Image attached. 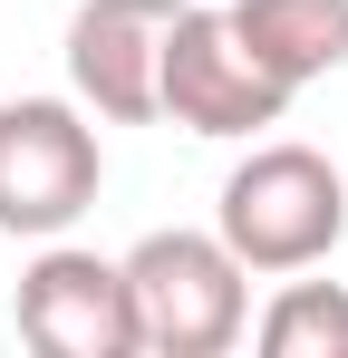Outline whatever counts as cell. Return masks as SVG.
<instances>
[{
  "label": "cell",
  "mask_w": 348,
  "mask_h": 358,
  "mask_svg": "<svg viewBox=\"0 0 348 358\" xmlns=\"http://www.w3.org/2000/svg\"><path fill=\"white\" fill-rule=\"evenodd\" d=\"M213 233L232 242L242 271H310L348 233V184H339V165L319 145H252L223 175Z\"/></svg>",
  "instance_id": "6da1fadb"
},
{
  "label": "cell",
  "mask_w": 348,
  "mask_h": 358,
  "mask_svg": "<svg viewBox=\"0 0 348 358\" xmlns=\"http://www.w3.org/2000/svg\"><path fill=\"white\" fill-rule=\"evenodd\" d=\"M252 271L232 262L223 233H145L126 252V291H136V329L155 358H223L252 320Z\"/></svg>",
  "instance_id": "7a4b0ae2"
},
{
  "label": "cell",
  "mask_w": 348,
  "mask_h": 358,
  "mask_svg": "<svg viewBox=\"0 0 348 358\" xmlns=\"http://www.w3.org/2000/svg\"><path fill=\"white\" fill-rule=\"evenodd\" d=\"M107 184L97 126L68 97H0V233L58 242Z\"/></svg>",
  "instance_id": "3957f363"
},
{
  "label": "cell",
  "mask_w": 348,
  "mask_h": 358,
  "mask_svg": "<svg viewBox=\"0 0 348 358\" xmlns=\"http://www.w3.org/2000/svg\"><path fill=\"white\" fill-rule=\"evenodd\" d=\"M165 117L184 136H261V126L290 117V87L242 49L232 10H174V39H165Z\"/></svg>",
  "instance_id": "277c9868"
},
{
  "label": "cell",
  "mask_w": 348,
  "mask_h": 358,
  "mask_svg": "<svg viewBox=\"0 0 348 358\" xmlns=\"http://www.w3.org/2000/svg\"><path fill=\"white\" fill-rule=\"evenodd\" d=\"M20 339L39 358H136V291H126V262H97L78 242H49L29 271H20Z\"/></svg>",
  "instance_id": "5b68a950"
},
{
  "label": "cell",
  "mask_w": 348,
  "mask_h": 358,
  "mask_svg": "<svg viewBox=\"0 0 348 358\" xmlns=\"http://www.w3.org/2000/svg\"><path fill=\"white\" fill-rule=\"evenodd\" d=\"M184 0H78L68 20V78L107 126L165 117V39Z\"/></svg>",
  "instance_id": "8992f818"
},
{
  "label": "cell",
  "mask_w": 348,
  "mask_h": 358,
  "mask_svg": "<svg viewBox=\"0 0 348 358\" xmlns=\"http://www.w3.org/2000/svg\"><path fill=\"white\" fill-rule=\"evenodd\" d=\"M232 29H242V49L271 68L290 97L310 78L348 68V0H232Z\"/></svg>",
  "instance_id": "52a82bcc"
},
{
  "label": "cell",
  "mask_w": 348,
  "mask_h": 358,
  "mask_svg": "<svg viewBox=\"0 0 348 358\" xmlns=\"http://www.w3.org/2000/svg\"><path fill=\"white\" fill-rule=\"evenodd\" d=\"M261 358H348V291L339 281H290L261 310Z\"/></svg>",
  "instance_id": "ba28073f"
}]
</instances>
